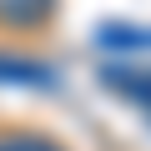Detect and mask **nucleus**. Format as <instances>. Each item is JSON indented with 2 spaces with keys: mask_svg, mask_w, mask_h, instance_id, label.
I'll use <instances>...</instances> for the list:
<instances>
[{
  "mask_svg": "<svg viewBox=\"0 0 151 151\" xmlns=\"http://www.w3.org/2000/svg\"><path fill=\"white\" fill-rule=\"evenodd\" d=\"M45 5H50V0H0V10H5L15 25H30V20H40V15H45Z\"/></svg>",
  "mask_w": 151,
  "mask_h": 151,
  "instance_id": "20e7f679",
  "label": "nucleus"
},
{
  "mask_svg": "<svg viewBox=\"0 0 151 151\" xmlns=\"http://www.w3.org/2000/svg\"><path fill=\"white\" fill-rule=\"evenodd\" d=\"M96 40L106 45V50H151V30H136V25H101L96 30Z\"/></svg>",
  "mask_w": 151,
  "mask_h": 151,
  "instance_id": "7ed1b4c3",
  "label": "nucleus"
},
{
  "mask_svg": "<svg viewBox=\"0 0 151 151\" xmlns=\"http://www.w3.org/2000/svg\"><path fill=\"white\" fill-rule=\"evenodd\" d=\"M101 86L116 91V96H126V101H136V106L151 116V70H136V65L111 60V65H101Z\"/></svg>",
  "mask_w": 151,
  "mask_h": 151,
  "instance_id": "f03ea898",
  "label": "nucleus"
},
{
  "mask_svg": "<svg viewBox=\"0 0 151 151\" xmlns=\"http://www.w3.org/2000/svg\"><path fill=\"white\" fill-rule=\"evenodd\" d=\"M55 65L35 55H10L0 50V86H25V91H55Z\"/></svg>",
  "mask_w": 151,
  "mask_h": 151,
  "instance_id": "f257e3e1",
  "label": "nucleus"
},
{
  "mask_svg": "<svg viewBox=\"0 0 151 151\" xmlns=\"http://www.w3.org/2000/svg\"><path fill=\"white\" fill-rule=\"evenodd\" d=\"M0 151H65V146H55L50 136H5Z\"/></svg>",
  "mask_w": 151,
  "mask_h": 151,
  "instance_id": "39448f33",
  "label": "nucleus"
}]
</instances>
